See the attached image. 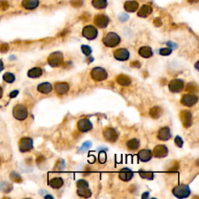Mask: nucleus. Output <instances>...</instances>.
<instances>
[{
	"mask_svg": "<svg viewBox=\"0 0 199 199\" xmlns=\"http://www.w3.org/2000/svg\"><path fill=\"white\" fill-rule=\"evenodd\" d=\"M77 195L82 198H89L92 195V191L89 188V184L86 180H79L76 183Z\"/></svg>",
	"mask_w": 199,
	"mask_h": 199,
	"instance_id": "nucleus-1",
	"label": "nucleus"
},
{
	"mask_svg": "<svg viewBox=\"0 0 199 199\" xmlns=\"http://www.w3.org/2000/svg\"><path fill=\"white\" fill-rule=\"evenodd\" d=\"M120 42L121 37H119L118 34L114 32H110L106 34L105 37L103 38V43L108 48H115L120 44Z\"/></svg>",
	"mask_w": 199,
	"mask_h": 199,
	"instance_id": "nucleus-2",
	"label": "nucleus"
},
{
	"mask_svg": "<svg viewBox=\"0 0 199 199\" xmlns=\"http://www.w3.org/2000/svg\"><path fill=\"white\" fill-rule=\"evenodd\" d=\"M64 62L63 54L61 51H55L51 53L48 58V62L50 66L53 68L61 66Z\"/></svg>",
	"mask_w": 199,
	"mask_h": 199,
	"instance_id": "nucleus-3",
	"label": "nucleus"
},
{
	"mask_svg": "<svg viewBox=\"0 0 199 199\" xmlns=\"http://www.w3.org/2000/svg\"><path fill=\"white\" fill-rule=\"evenodd\" d=\"M173 195L177 198H186L191 195V189L188 185L186 184H180V185L174 187L172 191Z\"/></svg>",
	"mask_w": 199,
	"mask_h": 199,
	"instance_id": "nucleus-4",
	"label": "nucleus"
},
{
	"mask_svg": "<svg viewBox=\"0 0 199 199\" xmlns=\"http://www.w3.org/2000/svg\"><path fill=\"white\" fill-rule=\"evenodd\" d=\"M91 78L96 82H102L107 79V72L101 67H95L91 70Z\"/></svg>",
	"mask_w": 199,
	"mask_h": 199,
	"instance_id": "nucleus-5",
	"label": "nucleus"
},
{
	"mask_svg": "<svg viewBox=\"0 0 199 199\" xmlns=\"http://www.w3.org/2000/svg\"><path fill=\"white\" fill-rule=\"evenodd\" d=\"M13 115L17 120L24 121L28 116V111L25 106L22 105V104H17L13 107Z\"/></svg>",
	"mask_w": 199,
	"mask_h": 199,
	"instance_id": "nucleus-6",
	"label": "nucleus"
},
{
	"mask_svg": "<svg viewBox=\"0 0 199 199\" xmlns=\"http://www.w3.org/2000/svg\"><path fill=\"white\" fill-rule=\"evenodd\" d=\"M169 89L170 92L174 94H178L180 93L184 88V83L182 79H172L169 83Z\"/></svg>",
	"mask_w": 199,
	"mask_h": 199,
	"instance_id": "nucleus-7",
	"label": "nucleus"
},
{
	"mask_svg": "<svg viewBox=\"0 0 199 199\" xmlns=\"http://www.w3.org/2000/svg\"><path fill=\"white\" fill-rule=\"evenodd\" d=\"M83 36L86 38L87 40H94L96 37H97V34H98V31H97V29L95 27L92 25H89L85 27L83 29Z\"/></svg>",
	"mask_w": 199,
	"mask_h": 199,
	"instance_id": "nucleus-8",
	"label": "nucleus"
},
{
	"mask_svg": "<svg viewBox=\"0 0 199 199\" xmlns=\"http://www.w3.org/2000/svg\"><path fill=\"white\" fill-rule=\"evenodd\" d=\"M19 151L21 153H27L33 149V140L30 138H21L19 143Z\"/></svg>",
	"mask_w": 199,
	"mask_h": 199,
	"instance_id": "nucleus-9",
	"label": "nucleus"
},
{
	"mask_svg": "<svg viewBox=\"0 0 199 199\" xmlns=\"http://www.w3.org/2000/svg\"><path fill=\"white\" fill-rule=\"evenodd\" d=\"M198 100V97L195 94H184L182 97L180 102L184 106L186 107H193L197 104Z\"/></svg>",
	"mask_w": 199,
	"mask_h": 199,
	"instance_id": "nucleus-10",
	"label": "nucleus"
},
{
	"mask_svg": "<svg viewBox=\"0 0 199 199\" xmlns=\"http://www.w3.org/2000/svg\"><path fill=\"white\" fill-rule=\"evenodd\" d=\"M103 135H104V138L109 143H115L118 138V134L117 131L112 128H105L104 130Z\"/></svg>",
	"mask_w": 199,
	"mask_h": 199,
	"instance_id": "nucleus-11",
	"label": "nucleus"
},
{
	"mask_svg": "<svg viewBox=\"0 0 199 199\" xmlns=\"http://www.w3.org/2000/svg\"><path fill=\"white\" fill-rule=\"evenodd\" d=\"M180 121L184 128H190L192 125V114L189 110H183L180 115Z\"/></svg>",
	"mask_w": 199,
	"mask_h": 199,
	"instance_id": "nucleus-12",
	"label": "nucleus"
},
{
	"mask_svg": "<svg viewBox=\"0 0 199 199\" xmlns=\"http://www.w3.org/2000/svg\"><path fill=\"white\" fill-rule=\"evenodd\" d=\"M78 129L82 132H87L92 130L93 128V124L89 119L87 118H83L78 121L77 124Z\"/></svg>",
	"mask_w": 199,
	"mask_h": 199,
	"instance_id": "nucleus-13",
	"label": "nucleus"
},
{
	"mask_svg": "<svg viewBox=\"0 0 199 199\" xmlns=\"http://www.w3.org/2000/svg\"><path fill=\"white\" fill-rule=\"evenodd\" d=\"M129 51L126 48H119L114 52V57L117 61L125 62L129 58Z\"/></svg>",
	"mask_w": 199,
	"mask_h": 199,
	"instance_id": "nucleus-14",
	"label": "nucleus"
},
{
	"mask_svg": "<svg viewBox=\"0 0 199 199\" xmlns=\"http://www.w3.org/2000/svg\"><path fill=\"white\" fill-rule=\"evenodd\" d=\"M168 155V149L165 145H158L153 149V156L156 158H164Z\"/></svg>",
	"mask_w": 199,
	"mask_h": 199,
	"instance_id": "nucleus-15",
	"label": "nucleus"
},
{
	"mask_svg": "<svg viewBox=\"0 0 199 199\" xmlns=\"http://www.w3.org/2000/svg\"><path fill=\"white\" fill-rule=\"evenodd\" d=\"M109 22H110L109 18L106 15H103V14L97 15L94 18V24L100 28H105V27H107Z\"/></svg>",
	"mask_w": 199,
	"mask_h": 199,
	"instance_id": "nucleus-16",
	"label": "nucleus"
},
{
	"mask_svg": "<svg viewBox=\"0 0 199 199\" xmlns=\"http://www.w3.org/2000/svg\"><path fill=\"white\" fill-rule=\"evenodd\" d=\"M134 175L133 171L129 168H122L119 172V178L125 182H128L132 179Z\"/></svg>",
	"mask_w": 199,
	"mask_h": 199,
	"instance_id": "nucleus-17",
	"label": "nucleus"
},
{
	"mask_svg": "<svg viewBox=\"0 0 199 199\" xmlns=\"http://www.w3.org/2000/svg\"><path fill=\"white\" fill-rule=\"evenodd\" d=\"M55 90L59 95H64L69 90V85L67 83H57L55 84Z\"/></svg>",
	"mask_w": 199,
	"mask_h": 199,
	"instance_id": "nucleus-18",
	"label": "nucleus"
},
{
	"mask_svg": "<svg viewBox=\"0 0 199 199\" xmlns=\"http://www.w3.org/2000/svg\"><path fill=\"white\" fill-rule=\"evenodd\" d=\"M152 157H153V153L149 149H142L138 153V158L143 163L149 162Z\"/></svg>",
	"mask_w": 199,
	"mask_h": 199,
	"instance_id": "nucleus-19",
	"label": "nucleus"
},
{
	"mask_svg": "<svg viewBox=\"0 0 199 199\" xmlns=\"http://www.w3.org/2000/svg\"><path fill=\"white\" fill-rule=\"evenodd\" d=\"M158 138L160 141H167L171 138V132L170 130L168 127H164V128H160L158 132L157 135Z\"/></svg>",
	"mask_w": 199,
	"mask_h": 199,
	"instance_id": "nucleus-20",
	"label": "nucleus"
},
{
	"mask_svg": "<svg viewBox=\"0 0 199 199\" xmlns=\"http://www.w3.org/2000/svg\"><path fill=\"white\" fill-rule=\"evenodd\" d=\"M37 91L40 92V94H49L52 91V85L50 83H42L40 84H39L37 86Z\"/></svg>",
	"mask_w": 199,
	"mask_h": 199,
	"instance_id": "nucleus-21",
	"label": "nucleus"
},
{
	"mask_svg": "<svg viewBox=\"0 0 199 199\" xmlns=\"http://www.w3.org/2000/svg\"><path fill=\"white\" fill-rule=\"evenodd\" d=\"M39 6L38 0H23L22 6L26 9L32 10L36 9Z\"/></svg>",
	"mask_w": 199,
	"mask_h": 199,
	"instance_id": "nucleus-22",
	"label": "nucleus"
},
{
	"mask_svg": "<svg viewBox=\"0 0 199 199\" xmlns=\"http://www.w3.org/2000/svg\"><path fill=\"white\" fill-rule=\"evenodd\" d=\"M48 184L50 187H51L54 189H59L64 184V180L62 177H54V178L51 179L48 182Z\"/></svg>",
	"mask_w": 199,
	"mask_h": 199,
	"instance_id": "nucleus-23",
	"label": "nucleus"
},
{
	"mask_svg": "<svg viewBox=\"0 0 199 199\" xmlns=\"http://www.w3.org/2000/svg\"><path fill=\"white\" fill-rule=\"evenodd\" d=\"M138 54L141 57L145 58H151L153 55V52L152 48L149 46H143L142 48H139L138 50Z\"/></svg>",
	"mask_w": 199,
	"mask_h": 199,
	"instance_id": "nucleus-24",
	"label": "nucleus"
},
{
	"mask_svg": "<svg viewBox=\"0 0 199 199\" xmlns=\"http://www.w3.org/2000/svg\"><path fill=\"white\" fill-rule=\"evenodd\" d=\"M153 12V8L149 5H144L141 7V9H139V11L138 12V16L140 17L146 18L148 16H149L150 14Z\"/></svg>",
	"mask_w": 199,
	"mask_h": 199,
	"instance_id": "nucleus-25",
	"label": "nucleus"
},
{
	"mask_svg": "<svg viewBox=\"0 0 199 199\" xmlns=\"http://www.w3.org/2000/svg\"><path fill=\"white\" fill-rule=\"evenodd\" d=\"M124 8L128 12H135L138 8V3L135 1H128L124 5Z\"/></svg>",
	"mask_w": 199,
	"mask_h": 199,
	"instance_id": "nucleus-26",
	"label": "nucleus"
},
{
	"mask_svg": "<svg viewBox=\"0 0 199 199\" xmlns=\"http://www.w3.org/2000/svg\"><path fill=\"white\" fill-rule=\"evenodd\" d=\"M117 83L118 84L121 85L123 86H129L132 83V80L128 76H125V75H119L116 79Z\"/></svg>",
	"mask_w": 199,
	"mask_h": 199,
	"instance_id": "nucleus-27",
	"label": "nucleus"
},
{
	"mask_svg": "<svg viewBox=\"0 0 199 199\" xmlns=\"http://www.w3.org/2000/svg\"><path fill=\"white\" fill-rule=\"evenodd\" d=\"M42 73H43V71H42L41 68H39V67H35V68L29 70L28 73H27V76H28V77L35 79V78H39L40 76H41Z\"/></svg>",
	"mask_w": 199,
	"mask_h": 199,
	"instance_id": "nucleus-28",
	"label": "nucleus"
},
{
	"mask_svg": "<svg viewBox=\"0 0 199 199\" xmlns=\"http://www.w3.org/2000/svg\"><path fill=\"white\" fill-rule=\"evenodd\" d=\"M127 147L129 150H136L139 148L140 146V142L139 140L137 138H132V139L128 140L126 143Z\"/></svg>",
	"mask_w": 199,
	"mask_h": 199,
	"instance_id": "nucleus-29",
	"label": "nucleus"
},
{
	"mask_svg": "<svg viewBox=\"0 0 199 199\" xmlns=\"http://www.w3.org/2000/svg\"><path fill=\"white\" fill-rule=\"evenodd\" d=\"M162 114H163L162 109H161L159 107H158V106H156V107H153L149 111L150 116L154 119L159 118V117L162 115Z\"/></svg>",
	"mask_w": 199,
	"mask_h": 199,
	"instance_id": "nucleus-30",
	"label": "nucleus"
},
{
	"mask_svg": "<svg viewBox=\"0 0 199 199\" xmlns=\"http://www.w3.org/2000/svg\"><path fill=\"white\" fill-rule=\"evenodd\" d=\"M92 5L96 9H105L107 6V0H93Z\"/></svg>",
	"mask_w": 199,
	"mask_h": 199,
	"instance_id": "nucleus-31",
	"label": "nucleus"
},
{
	"mask_svg": "<svg viewBox=\"0 0 199 199\" xmlns=\"http://www.w3.org/2000/svg\"><path fill=\"white\" fill-rule=\"evenodd\" d=\"M138 174H139V176L142 177V178L146 179V180H153V177H154V175H153V172L143 170V169H140V170L138 171Z\"/></svg>",
	"mask_w": 199,
	"mask_h": 199,
	"instance_id": "nucleus-32",
	"label": "nucleus"
},
{
	"mask_svg": "<svg viewBox=\"0 0 199 199\" xmlns=\"http://www.w3.org/2000/svg\"><path fill=\"white\" fill-rule=\"evenodd\" d=\"M3 80L6 81V83H12L15 81L16 77L14 76V74L11 73H6L4 75H3Z\"/></svg>",
	"mask_w": 199,
	"mask_h": 199,
	"instance_id": "nucleus-33",
	"label": "nucleus"
},
{
	"mask_svg": "<svg viewBox=\"0 0 199 199\" xmlns=\"http://www.w3.org/2000/svg\"><path fill=\"white\" fill-rule=\"evenodd\" d=\"M9 177H10V179L13 180V181H14L16 183H21L23 180L22 177H20V175H19V174H18L17 173H16V172L11 173L10 175H9Z\"/></svg>",
	"mask_w": 199,
	"mask_h": 199,
	"instance_id": "nucleus-34",
	"label": "nucleus"
},
{
	"mask_svg": "<svg viewBox=\"0 0 199 199\" xmlns=\"http://www.w3.org/2000/svg\"><path fill=\"white\" fill-rule=\"evenodd\" d=\"M81 50H82L83 53L86 56H89V55H90L91 53H92V48L89 46H88V45H82V46H81Z\"/></svg>",
	"mask_w": 199,
	"mask_h": 199,
	"instance_id": "nucleus-35",
	"label": "nucleus"
},
{
	"mask_svg": "<svg viewBox=\"0 0 199 199\" xmlns=\"http://www.w3.org/2000/svg\"><path fill=\"white\" fill-rule=\"evenodd\" d=\"M197 89H198V86H197V85L195 83H190L187 85L186 90H187L190 93H195V91H197Z\"/></svg>",
	"mask_w": 199,
	"mask_h": 199,
	"instance_id": "nucleus-36",
	"label": "nucleus"
},
{
	"mask_svg": "<svg viewBox=\"0 0 199 199\" xmlns=\"http://www.w3.org/2000/svg\"><path fill=\"white\" fill-rule=\"evenodd\" d=\"M9 3L6 0H1L0 1V10L2 11H6L9 9Z\"/></svg>",
	"mask_w": 199,
	"mask_h": 199,
	"instance_id": "nucleus-37",
	"label": "nucleus"
},
{
	"mask_svg": "<svg viewBox=\"0 0 199 199\" xmlns=\"http://www.w3.org/2000/svg\"><path fill=\"white\" fill-rule=\"evenodd\" d=\"M172 53V49L169 48H161L159 50V54H160L162 56H168L170 54Z\"/></svg>",
	"mask_w": 199,
	"mask_h": 199,
	"instance_id": "nucleus-38",
	"label": "nucleus"
},
{
	"mask_svg": "<svg viewBox=\"0 0 199 199\" xmlns=\"http://www.w3.org/2000/svg\"><path fill=\"white\" fill-rule=\"evenodd\" d=\"M99 161L100 164H104L107 161V154L104 151H101L99 153Z\"/></svg>",
	"mask_w": 199,
	"mask_h": 199,
	"instance_id": "nucleus-39",
	"label": "nucleus"
},
{
	"mask_svg": "<svg viewBox=\"0 0 199 199\" xmlns=\"http://www.w3.org/2000/svg\"><path fill=\"white\" fill-rule=\"evenodd\" d=\"M91 146H92V143H91L90 141H87V142H85L82 145L80 148V151H86V150L90 149Z\"/></svg>",
	"mask_w": 199,
	"mask_h": 199,
	"instance_id": "nucleus-40",
	"label": "nucleus"
},
{
	"mask_svg": "<svg viewBox=\"0 0 199 199\" xmlns=\"http://www.w3.org/2000/svg\"><path fill=\"white\" fill-rule=\"evenodd\" d=\"M174 143H175L176 146H177V147L179 148H181L183 146V145H184V142H183V139L181 138H180V136H176L175 138H174Z\"/></svg>",
	"mask_w": 199,
	"mask_h": 199,
	"instance_id": "nucleus-41",
	"label": "nucleus"
},
{
	"mask_svg": "<svg viewBox=\"0 0 199 199\" xmlns=\"http://www.w3.org/2000/svg\"><path fill=\"white\" fill-rule=\"evenodd\" d=\"M70 3L73 7H80L83 6V0H71Z\"/></svg>",
	"mask_w": 199,
	"mask_h": 199,
	"instance_id": "nucleus-42",
	"label": "nucleus"
},
{
	"mask_svg": "<svg viewBox=\"0 0 199 199\" xmlns=\"http://www.w3.org/2000/svg\"><path fill=\"white\" fill-rule=\"evenodd\" d=\"M9 49V47L7 44H2L0 45V52L2 53H6Z\"/></svg>",
	"mask_w": 199,
	"mask_h": 199,
	"instance_id": "nucleus-43",
	"label": "nucleus"
},
{
	"mask_svg": "<svg viewBox=\"0 0 199 199\" xmlns=\"http://www.w3.org/2000/svg\"><path fill=\"white\" fill-rule=\"evenodd\" d=\"M65 166H66V164H65L64 160H61L60 162H58V164H57V169H60V170H62V169H64Z\"/></svg>",
	"mask_w": 199,
	"mask_h": 199,
	"instance_id": "nucleus-44",
	"label": "nucleus"
},
{
	"mask_svg": "<svg viewBox=\"0 0 199 199\" xmlns=\"http://www.w3.org/2000/svg\"><path fill=\"white\" fill-rule=\"evenodd\" d=\"M154 24L156 26V27H160V26L162 25V21L160 20L159 18H156V19H155L154 20Z\"/></svg>",
	"mask_w": 199,
	"mask_h": 199,
	"instance_id": "nucleus-45",
	"label": "nucleus"
},
{
	"mask_svg": "<svg viewBox=\"0 0 199 199\" xmlns=\"http://www.w3.org/2000/svg\"><path fill=\"white\" fill-rule=\"evenodd\" d=\"M18 94H19V91H18V90H14V91H13V92H11L10 94H9V97H10L11 98H14V97H17V96L18 95Z\"/></svg>",
	"mask_w": 199,
	"mask_h": 199,
	"instance_id": "nucleus-46",
	"label": "nucleus"
},
{
	"mask_svg": "<svg viewBox=\"0 0 199 199\" xmlns=\"http://www.w3.org/2000/svg\"><path fill=\"white\" fill-rule=\"evenodd\" d=\"M167 46L168 48H171V49L177 48V45H176L174 43H172V42H167Z\"/></svg>",
	"mask_w": 199,
	"mask_h": 199,
	"instance_id": "nucleus-47",
	"label": "nucleus"
},
{
	"mask_svg": "<svg viewBox=\"0 0 199 199\" xmlns=\"http://www.w3.org/2000/svg\"><path fill=\"white\" fill-rule=\"evenodd\" d=\"M131 66L134 67H138V68H139V67L141 66L138 62H133L131 64Z\"/></svg>",
	"mask_w": 199,
	"mask_h": 199,
	"instance_id": "nucleus-48",
	"label": "nucleus"
},
{
	"mask_svg": "<svg viewBox=\"0 0 199 199\" xmlns=\"http://www.w3.org/2000/svg\"><path fill=\"white\" fill-rule=\"evenodd\" d=\"M148 197H149V192H145V193L143 195V196H142V198H147Z\"/></svg>",
	"mask_w": 199,
	"mask_h": 199,
	"instance_id": "nucleus-49",
	"label": "nucleus"
},
{
	"mask_svg": "<svg viewBox=\"0 0 199 199\" xmlns=\"http://www.w3.org/2000/svg\"><path fill=\"white\" fill-rule=\"evenodd\" d=\"M3 62H2V60H0V73L3 71Z\"/></svg>",
	"mask_w": 199,
	"mask_h": 199,
	"instance_id": "nucleus-50",
	"label": "nucleus"
},
{
	"mask_svg": "<svg viewBox=\"0 0 199 199\" xmlns=\"http://www.w3.org/2000/svg\"><path fill=\"white\" fill-rule=\"evenodd\" d=\"M3 88L0 86V99L2 98V97H3Z\"/></svg>",
	"mask_w": 199,
	"mask_h": 199,
	"instance_id": "nucleus-51",
	"label": "nucleus"
},
{
	"mask_svg": "<svg viewBox=\"0 0 199 199\" xmlns=\"http://www.w3.org/2000/svg\"><path fill=\"white\" fill-rule=\"evenodd\" d=\"M189 2H190L191 3H197V2L198 1V0H188Z\"/></svg>",
	"mask_w": 199,
	"mask_h": 199,
	"instance_id": "nucleus-52",
	"label": "nucleus"
},
{
	"mask_svg": "<svg viewBox=\"0 0 199 199\" xmlns=\"http://www.w3.org/2000/svg\"><path fill=\"white\" fill-rule=\"evenodd\" d=\"M45 198H53V197L51 196V195H48V196H45Z\"/></svg>",
	"mask_w": 199,
	"mask_h": 199,
	"instance_id": "nucleus-53",
	"label": "nucleus"
}]
</instances>
